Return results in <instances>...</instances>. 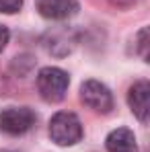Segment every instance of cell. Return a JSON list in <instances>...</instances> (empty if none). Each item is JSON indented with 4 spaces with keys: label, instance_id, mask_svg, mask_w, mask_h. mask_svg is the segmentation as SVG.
Here are the masks:
<instances>
[{
    "label": "cell",
    "instance_id": "cell-4",
    "mask_svg": "<svg viewBox=\"0 0 150 152\" xmlns=\"http://www.w3.org/2000/svg\"><path fill=\"white\" fill-rule=\"evenodd\" d=\"M80 101L97 113H109L113 109V95L99 80H86L80 86Z\"/></svg>",
    "mask_w": 150,
    "mask_h": 152
},
{
    "label": "cell",
    "instance_id": "cell-1",
    "mask_svg": "<svg viewBox=\"0 0 150 152\" xmlns=\"http://www.w3.org/2000/svg\"><path fill=\"white\" fill-rule=\"evenodd\" d=\"M50 138L58 146H74L82 140V124L70 111H60L50 119Z\"/></svg>",
    "mask_w": 150,
    "mask_h": 152
},
{
    "label": "cell",
    "instance_id": "cell-10",
    "mask_svg": "<svg viewBox=\"0 0 150 152\" xmlns=\"http://www.w3.org/2000/svg\"><path fill=\"white\" fill-rule=\"evenodd\" d=\"M146 50H148V29L144 27L138 33V51H140L142 58H146Z\"/></svg>",
    "mask_w": 150,
    "mask_h": 152
},
{
    "label": "cell",
    "instance_id": "cell-11",
    "mask_svg": "<svg viewBox=\"0 0 150 152\" xmlns=\"http://www.w3.org/2000/svg\"><path fill=\"white\" fill-rule=\"evenodd\" d=\"M8 39H10V31H8V29H6L4 25H0V51L6 48Z\"/></svg>",
    "mask_w": 150,
    "mask_h": 152
},
{
    "label": "cell",
    "instance_id": "cell-3",
    "mask_svg": "<svg viewBox=\"0 0 150 152\" xmlns=\"http://www.w3.org/2000/svg\"><path fill=\"white\" fill-rule=\"evenodd\" d=\"M37 115L29 107H6L0 111V129L8 136H23L35 126Z\"/></svg>",
    "mask_w": 150,
    "mask_h": 152
},
{
    "label": "cell",
    "instance_id": "cell-9",
    "mask_svg": "<svg viewBox=\"0 0 150 152\" xmlns=\"http://www.w3.org/2000/svg\"><path fill=\"white\" fill-rule=\"evenodd\" d=\"M23 8V0H0V12L15 15Z\"/></svg>",
    "mask_w": 150,
    "mask_h": 152
},
{
    "label": "cell",
    "instance_id": "cell-8",
    "mask_svg": "<svg viewBox=\"0 0 150 152\" xmlns=\"http://www.w3.org/2000/svg\"><path fill=\"white\" fill-rule=\"evenodd\" d=\"M105 146L109 152H138V144H136V136L132 129L127 127H117L113 129L107 140Z\"/></svg>",
    "mask_w": 150,
    "mask_h": 152
},
{
    "label": "cell",
    "instance_id": "cell-13",
    "mask_svg": "<svg viewBox=\"0 0 150 152\" xmlns=\"http://www.w3.org/2000/svg\"><path fill=\"white\" fill-rule=\"evenodd\" d=\"M0 152H15V150H0Z\"/></svg>",
    "mask_w": 150,
    "mask_h": 152
},
{
    "label": "cell",
    "instance_id": "cell-12",
    "mask_svg": "<svg viewBox=\"0 0 150 152\" xmlns=\"http://www.w3.org/2000/svg\"><path fill=\"white\" fill-rule=\"evenodd\" d=\"M113 6H119V8H127V6H132V4H136L138 0H109Z\"/></svg>",
    "mask_w": 150,
    "mask_h": 152
},
{
    "label": "cell",
    "instance_id": "cell-2",
    "mask_svg": "<svg viewBox=\"0 0 150 152\" xmlns=\"http://www.w3.org/2000/svg\"><path fill=\"white\" fill-rule=\"evenodd\" d=\"M70 78L62 68L48 66L43 70H39L37 74V91L41 95V99L48 103H60L66 97Z\"/></svg>",
    "mask_w": 150,
    "mask_h": 152
},
{
    "label": "cell",
    "instance_id": "cell-6",
    "mask_svg": "<svg viewBox=\"0 0 150 152\" xmlns=\"http://www.w3.org/2000/svg\"><path fill=\"white\" fill-rule=\"evenodd\" d=\"M37 10L43 19L50 21H66L78 15L80 6L76 0H39L37 2Z\"/></svg>",
    "mask_w": 150,
    "mask_h": 152
},
{
    "label": "cell",
    "instance_id": "cell-5",
    "mask_svg": "<svg viewBox=\"0 0 150 152\" xmlns=\"http://www.w3.org/2000/svg\"><path fill=\"white\" fill-rule=\"evenodd\" d=\"M127 105L132 109V113L146 124L150 115V82L148 80H138L134 82V86L127 91Z\"/></svg>",
    "mask_w": 150,
    "mask_h": 152
},
{
    "label": "cell",
    "instance_id": "cell-7",
    "mask_svg": "<svg viewBox=\"0 0 150 152\" xmlns=\"http://www.w3.org/2000/svg\"><path fill=\"white\" fill-rule=\"evenodd\" d=\"M76 45V37L72 33V29L64 27V29H56L48 33V39H45V50L50 51L51 56H68L70 51L74 50Z\"/></svg>",
    "mask_w": 150,
    "mask_h": 152
}]
</instances>
